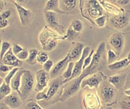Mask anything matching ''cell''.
Instances as JSON below:
<instances>
[{
	"instance_id": "836d02e7",
	"label": "cell",
	"mask_w": 130,
	"mask_h": 109,
	"mask_svg": "<svg viewBox=\"0 0 130 109\" xmlns=\"http://www.w3.org/2000/svg\"><path fill=\"white\" fill-rule=\"evenodd\" d=\"M24 109H43L41 105L33 99H29L24 106Z\"/></svg>"
},
{
	"instance_id": "ac0fdd59",
	"label": "cell",
	"mask_w": 130,
	"mask_h": 109,
	"mask_svg": "<svg viewBox=\"0 0 130 109\" xmlns=\"http://www.w3.org/2000/svg\"><path fill=\"white\" fill-rule=\"evenodd\" d=\"M84 48V44L82 43L77 42L74 43L68 53L70 62H75L79 60L82 56Z\"/></svg>"
},
{
	"instance_id": "d590c367",
	"label": "cell",
	"mask_w": 130,
	"mask_h": 109,
	"mask_svg": "<svg viewBox=\"0 0 130 109\" xmlns=\"http://www.w3.org/2000/svg\"><path fill=\"white\" fill-rule=\"evenodd\" d=\"M120 109H130V96L125 95L120 101Z\"/></svg>"
},
{
	"instance_id": "8fae6325",
	"label": "cell",
	"mask_w": 130,
	"mask_h": 109,
	"mask_svg": "<svg viewBox=\"0 0 130 109\" xmlns=\"http://www.w3.org/2000/svg\"><path fill=\"white\" fill-rule=\"evenodd\" d=\"M44 16L49 27L60 34L64 33L63 27L59 23V18L56 12L51 11H45L44 12Z\"/></svg>"
},
{
	"instance_id": "6da1fadb",
	"label": "cell",
	"mask_w": 130,
	"mask_h": 109,
	"mask_svg": "<svg viewBox=\"0 0 130 109\" xmlns=\"http://www.w3.org/2000/svg\"><path fill=\"white\" fill-rule=\"evenodd\" d=\"M106 43L101 42L94 53L90 64L83 70L82 75L85 77L101 71L106 61Z\"/></svg>"
},
{
	"instance_id": "db71d44e",
	"label": "cell",
	"mask_w": 130,
	"mask_h": 109,
	"mask_svg": "<svg viewBox=\"0 0 130 109\" xmlns=\"http://www.w3.org/2000/svg\"><path fill=\"white\" fill-rule=\"evenodd\" d=\"M116 1H117V0H116Z\"/></svg>"
},
{
	"instance_id": "5bb4252c",
	"label": "cell",
	"mask_w": 130,
	"mask_h": 109,
	"mask_svg": "<svg viewBox=\"0 0 130 109\" xmlns=\"http://www.w3.org/2000/svg\"><path fill=\"white\" fill-rule=\"evenodd\" d=\"M69 62V56L67 54L64 58L59 61L53 66L49 72L51 79L61 76L62 74L67 68Z\"/></svg>"
},
{
	"instance_id": "74e56055",
	"label": "cell",
	"mask_w": 130,
	"mask_h": 109,
	"mask_svg": "<svg viewBox=\"0 0 130 109\" xmlns=\"http://www.w3.org/2000/svg\"><path fill=\"white\" fill-rule=\"evenodd\" d=\"M107 19V16L103 14V15L99 16V17L94 19V21L95 24L100 27H104L106 23Z\"/></svg>"
},
{
	"instance_id": "ffe728a7",
	"label": "cell",
	"mask_w": 130,
	"mask_h": 109,
	"mask_svg": "<svg viewBox=\"0 0 130 109\" xmlns=\"http://www.w3.org/2000/svg\"><path fill=\"white\" fill-rule=\"evenodd\" d=\"M126 75H115L110 76L108 81L117 89L122 88L125 83Z\"/></svg>"
},
{
	"instance_id": "1f68e13d",
	"label": "cell",
	"mask_w": 130,
	"mask_h": 109,
	"mask_svg": "<svg viewBox=\"0 0 130 109\" xmlns=\"http://www.w3.org/2000/svg\"><path fill=\"white\" fill-rule=\"evenodd\" d=\"M118 56L116 52L110 49L107 51V62L108 64L112 63L116 61Z\"/></svg>"
},
{
	"instance_id": "d6a6232c",
	"label": "cell",
	"mask_w": 130,
	"mask_h": 109,
	"mask_svg": "<svg viewBox=\"0 0 130 109\" xmlns=\"http://www.w3.org/2000/svg\"><path fill=\"white\" fill-rule=\"evenodd\" d=\"M49 54H48L47 51L44 50L42 51H39L37 57V62L43 64L49 59Z\"/></svg>"
},
{
	"instance_id": "c3c4849f",
	"label": "cell",
	"mask_w": 130,
	"mask_h": 109,
	"mask_svg": "<svg viewBox=\"0 0 130 109\" xmlns=\"http://www.w3.org/2000/svg\"><path fill=\"white\" fill-rule=\"evenodd\" d=\"M4 7V2L3 0H0V11H2V10Z\"/></svg>"
},
{
	"instance_id": "f6af8a7d",
	"label": "cell",
	"mask_w": 130,
	"mask_h": 109,
	"mask_svg": "<svg viewBox=\"0 0 130 109\" xmlns=\"http://www.w3.org/2000/svg\"><path fill=\"white\" fill-rule=\"evenodd\" d=\"M8 21L7 19L0 18V28L3 29L8 26Z\"/></svg>"
},
{
	"instance_id": "44dd1931",
	"label": "cell",
	"mask_w": 130,
	"mask_h": 109,
	"mask_svg": "<svg viewBox=\"0 0 130 109\" xmlns=\"http://www.w3.org/2000/svg\"><path fill=\"white\" fill-rule=\"evenodd\" d=\"M25 70V69H23L22 68H20V69L17 71L13 78L12 79L10 83V86L12 90L17 92L19 95H20V91L19 89L21 84V78Z\"/></svg>"
},
{
	"instance_id": "9c48e42d",
	"label": "cell",
	"mask_w": 130,
	"mask_h": 109,
	"mask_svg": "<svg viewBox=\"0 0 130 109\" xmlns=\"http://www.w3.org/2000/svg\"><path fill=\"white\" fill-rule=\"evenodd\" d=\"M108 44L119 56L123 51L124 46V39L120 32H116L110 35L108 39Z\"/></svg>"
},
{
	"instance_id": "ba28073f",
	"label": "cell",
	"mask_w": 130,
	"mask_h": 109,
	"mask_svg": "<svg viewBox=\"0 0 130 109\" xmlns=\"http://www.w3.org/2000/svg\"><path fill=\"white\" fill-rule=\"evenodd\" d=\"M85 11L89 17L95 19L104 14V8L98 0H84Z\"/></svg>"
},
{
	"instance_id": "7c38bea8",
	"label": "cell",
	"mask_w": 130,
	"mask_h": 109,
	"mask_svg": "<svg viewBox=\"0 0 130 109\" xmlns=\"http://www.w3.org/2000/svg\"><path fill=\"white\" fill-rule=\"evenodd\" d=\"M90 47L89 46H86L85 47V48L83 49V51L82 53V55L80 59L78 60L77 61L75 62V65H74V67L73 69V72L72 74V76L71 77L67 80H63V84L66 83V82H68L69 81L78 77L80 76L83 71V63H84V61L85 58L89 55V54L90 52Z\"/></svg>"
},
{
	"instance_id": "f5cc1de1",
	"label": "cell",
	"mask_w": 130,
	"mask_h": 109,
	"mask_svg": "<svg viewBox=\"0 0 130 109\" xmlns=\"http://www.w3.org/2000/svg\"><path fill=\"white\" fill-rule=\"evenodd\" d=\"M105 109H113V108H112V107H111L110 106H108V107H106Z\"/></svg>"
},
{
	"instance_id": "7dc6e473",
	"label": "cell",
	"mask_w": 130,
	"mask_h": 109,
	"mask_svg": "<svg viewBox=\"0 0 130 109\" xmlns=\"http://www.w3.org/2000/svg\"><path fill=\"white\" fill-rule=\"evenodd\" d=\"M0 109H11L6 104H5L4 102L1 101L0 102Z\"/></svg>"
},
{
	"instance_id": "7402d4cb",
	"label": "cell",
	"mask_w": 130,
	"mask_h": 109,
	"mask_svg": "<svg viewBox=\"0 0 130 109\" xmlns=\"http://www.w3.org/2000/svg\"><path fill=\"white\" fill-rule=\"evenodd\" d=\"M101 4L107 11L114 14V15H120L125 14L124 10L123 9L119 8L108 2L103 0L101 2Z\"/></svg>"
},
{
	"instance_id": "8d00e7d4",
	"label": "cell",
	"mask_w": 130,
	"mask_h": 109,
	"mask_svg": "<svg viewBox=\"0 0 130 109\" xmlns=\"http://www.w3.org/2000/svg\"><path fill=\"white\" fill-rule=\"evenodd\" d=\"M20 67H14L11 70H10L9 72H8V74L5 76V77L4 78L5 82L8 85H10V83L12 79L13 78L15 74L17 72V71L20 69Z\"/></svg>"
},
{
	"instance_id": "277c9868",
	"label": "cell",
	"mask_w": 130,
	"mask_h": 109,
	"mask_svg": "<svg viewBox=\"0 0 130 109\" xmlns=\"http://www.w3.org/2000/svg\"><path fill=\"white\" fill-rule=\"evenodd\" d=\"M35 75L30 70H25L21 78L19 89L20 96L22 101L29 96L33 89L35 88Z\"/></svg>"
},
{
	"instance_id": "60d3db41",
	"label": "cell",
	"mask_w": 130,
	"mask_h": 109,
	"mask_svg": "<svg viewBox=\"0 0 130 109\" xmlns=\"http://www.w3.org/2000/svg\"><path fill=\"white\" fill-rule=\"evenodd\" d=\"M53 67V62L51 59H48L43 64V69L45 71L50 72Z\"/></svg>"
},
{
	"instance_id": "9a60e30c",
	"label": "cell",
	"mask_w": 130,
	"mask_h": 109,
	"mask_svg": "<svg viewBox=\"0 0 130 109\" xmlns=\"http://www.w3.org/2000/svg\"><path fill=\"white\" fill-rule=\"evenodd\" d=\"M22 101L19 93L14 91L1 100L11 109H18L21 105Z\"/></svg>"
},
{
	"instance_id": "e0dca14e",
	"label": "cell",
	"mask_w": 130,
	"mask_h": 109,
	"mask_svg": "<svg viewBox=\"0 0 130 109\" xmlns=\"http://www.w3.org/2000/svg\"><path fill=\"white\" fill-rule=\"evenodd\" d=\"M109 24L116 29H122L126 27L129 23L128 17L125 14L114 15L109 19Z\"/></svg>"
},
{
	"instance_id": "52a82bcc",
	"label": "cell",
	"mask_w": 130,
	"mask_h": 109,
	"mask_svg": "<svg viewBox=\"0 0 130 109\" xmlns=\"http://www.w3.org/2000/svg\"><path fill=\"white\" fill-rule=\"evenodd\" d=\"M106 79L107 77L102 72L99 71L84 78L82 81L81 87L82 88L88 87L98 90L100 84Z\"/></svg>"
},
{
	"instance_id": "cb8c5ba5",
	"label": "cell",
	"mask_w": 130,
	"mask_h": 109,
	"mask_svg": "<svg viewBox=\"0 0 130 109\" xmlns=\"http://www.w3.org/2000/svg\"><path fill=\"white\" fill-rule=\"evenodd\" d=\"M129 64L127 58L116 61L114 62L108 64V68L112 71H117L126 67Z\"/></svg>"
},
{
	"instance_id": "d4e9b609",
	"label": "cell",
	"mask_w": 130,
	"mask_h": 109,
	"mask_svg": "<svg viewBox=\"0 0 130 109\" xmlns=\"http://www.w3.org/2000/svg\"><path fill=\"white\" fill-rule=\"evenodd\" d=\"M59 1L60 0H48L44 7V12L51 11L56 13H63L60 8Z\"/></svg>"
},
{
	"instance_id": "603a6c76",
	"label": "cell",
	"mask_w": 130,
	"mask_h": 109,
	"mask_svg": "<svg viewBox=\"0 0 130 109\" xmlns=\"http://www.w3.org/2000/svg\"><path fill=\"white\" fill-rule=\"evenodd\" d=\"M78 0H60L59 6L62 12H70L77 6Z\"/></svg>"
},
{
	"instance_id": "5b68a950",
	"label": "cell",
	"mask_w": 130,
	"mask_h": 109,
	"mask_svg": "<svg viewBox=\"0 0 130 109\" xmlns=\"http://www.w3.org/2000/svg\"><path fill=\"white\" fill-rule=\"evenodd\" d=\"M83 96V105L84 109H100L101 99L96 89L85 87Z\"/></svg>"
},
{
	"instance_id": "4316f807",
	"label": "cell",
	"mask_w": 130,
	"mask_h": 109,
	"mask_svg": "<svg viewBox=\"0 0 130 109\" xmlns=\"http://www.w3.org/2000/svg\"><path fill=\"white\" fill-rule=\"evenodd\" d=\"M38 50L35 48H31L29 50V55L25 60L26 63L29 65H34L37 62V57L39 53Z\"/></svg>"
},
{
	"instance_id": "83f0119b",
	"label": "cell",
	"mask_w": 130,
	"mask_h": 109,
	"mask_svg": "<svg viewBox=\"0 0 130 109\" xmlns=\"http://www.w3.org/2000/svg\"><path fill=\"white\" fill-rule=\"evenodd\" d=\"M80 33L75 31L70 25L66 32V40L68 41H74L77 40L80 36Z\"/></svg>"
},
{
	"instance_id": "8992f818",
	"label": "cell",
	"mask_w": 130,
	"mask_h": 109,
	"mask_svg": "<svg viewBox=\"0 0 130 109\" xmlns=\"http://www.w3.org/2000/svg\"><path fill=\"white\" fill-rule=\"evenodd\" d=\"M98 90L101 101L106 104L112 102L117 95V89L106 80L100 84Z\"/></svg>"
},
{
	"instance_id": "ee69618b",
	"label": "cell",
	"mask_w": 130,
	"mask_h": 109,
	"mask_svg": "<svg viewBox=\"0 0 130 109\" xmlns=\"http://www.w3.org/2000/svg\"><path fill=\"white\" fill-rule=\"evenodd\" d=\"M11 15V11L9 9L6 10L1 12L0 18L7 19L8 18L10 17Z\"/></svg>"
},
{
	"instance_id": "484cf974",
	"label": "cell",
	"mask_w": 130,
	"mask_h": 109,
	"mask_svg": "<svg viewBox=\"0 0 130 109\" xmlns=\"http://www.w3.org/2000/svg\"><path fill=\"white\" fill-rule=\"evenodd\" d=\"M12 90L10 85L7 84L5 81L0 84V101L11 93Z\"/></svg>"
},
{
	"instance_id": "3957f363",
	"label": "cell",
	"mask_w": 130,
	"mask_h": 109,
	"mask_svg": "<svg viewBox=\"0 0 130 109\" xmlns=\"http://www.w3.org/2000/svg\"><path fill=\"white\" fill-rule=\"evenodd\" d=\"M84 78L85 77L81 74L80 76L64 83L59 101L64 102L70 97L75 95L81 88V82Z\"/></svg>"
},
{
	"instance_id": "b9f144b4",
	"label": "cell",
	"mask_w": 130,
	"mask_h": 109,
	"mask_svg": "<svg viewBox=\"0 0 130 109\" xmlns=\"http://www.w3.org/2000/svg\"><path fill=\"white\" fill-rule=\"evenodd\" d=\"M11 48L13 53L16 55H17L19 53H20L21 51H22L24 49L20 45L17 43H14L13 45Z\"/></svg>"
},
{
	"instance_id": "7bdbcfd3",
	"label": "cell",
	"mask_w": 130,
	"mask_h": 109,
	"mask_svg": "<svg viewBox=\"0 0 130 109\" xmlns=\"http://www.w3.org/2000/svg\"><path fill=\"white\" fill-rule=\"evenodd\" d=\"M14 67L10 65H8L7 64H5L3 63H1L0 65V71L1 72L6 73L7 72H9Z\"/></svg>"
},
{
	"instance_id": "30bf717a",
	"label": "cell",
	"mask_w": 130,
	"mask_h": 109,
	"mask_svg": "<svg viewBox=\"0 0 130 109\" xmlns=\"http://www.w3.org/2000/svg\"><path fill=\"white\" fill-rule=\"evenodd\" d=\"M51 78L49 72L44 69H40L35 75L36 84L34 90L37 92L44 90L48 86Z\"/></svg>"
},
{
	"instance_id": "f1b7e54d",
	"label": "cell",
	"mask_w": 130,
	"mask_h": 109,
	"mask_svg": "<svg viewBox=\"0 0 130 109\" xmlns=\"http://www.w3.org/2000/svg\"><path fill=\"white\" fill-rule=\"evenodd\" d=\"M75 62L73 61H70L64 70V71L62 74L61 77L63 78V80H67L71 77L73 72V69L74 67Z\"/></svg>"
},
{
	"instance_id": "bcb514c9",
	"label": "cell",
	"mask_w": 130,
	"mask_h": 109,
	"mask_svg": "<svg viewBox=\"0 0 130 109\" xmlns=\"http://www.w3.org/2000/svg\"><path fill=\"white\" fill-rule=\"evenodd\" d=\"M130 2V0H117V3L120 6H126Z\"/></svg>"
},
{
	"instance_id": "816d5d0a",
	"label": "cell",
	"mask_w": 130,
	"mask_h": 109,
	"mask_svg": "<svg viewBox=\"0 0 130 109\" xmlns=\"http://www.w3.org/2000/svg\"><path fill=\"white\" fill-rule=\"evenodd\" d=\"M126 58H127L128 61V62H129V64H130V52H129L128 53V54H127V56Z\"/></svg>"
},
{
	"instance_id": "e575fe53",
	"label": "cell",
	"mask_w": 130,
	"mask_h": 109,
	"mask_svg": "<svg viewBox=\"0 0 130 109\" xmlns=\"http://www.w3.org/2000/svg\"><path fill=\"white\" fill-rule=\"evenodd\" d=\"M58 40V39H53L50 41L45 46L42 47L43 50L47 52L52 51L57 47Z\"/></svg>"
},
{
	"instance_id": "4fadbf2b",
	"label": "cell",
	"mask_w": 130,
	"mask_h": 109,
	"mask_svg": "<svg viewBox=\"0 0 130 109\" xmlns=\"http://www.w3.org/2000/svg\"><path fill=\"white\" fill-rule=\"evenodd\" d=\"M66 35H61L57 34V32H54L52 30L46 27L44 28L39 35V41L42 47L45 46L50 41L53 39H66Z\"/></svg>"
},
{
	"instance_id": "ab89813d",
	"label": "cell",
	"mask_w": 130,
	"mask_h": 109,
	"mask_svg": "<svg viewBox=\"0 0 130 109\" xmlns=\"http://www.w3.org/2000/svg\"><path fill=\"white\" fill-rule=\"evenodd\" d=\"M29 55V51L26 49H23L20 53H19L17 55V57L20 60L23 61L26 60Z\"/></svg>"
},
{
	"instance_id": "f35d334b",
	"label": "cell",
	"mask_w": 130,
	"mask_h": 109,
	"mask_svg": "<svg viewBox=\"0 0 130 109\" xmlns=\"http://www.w3.org/2000/svg\"><path fill=\"white\" fill-rule=\"evenodd\" d=\"M94 53V50H91L90 53L89 55L85 58L84 61V63H83V70L86 67H87L91 63L92 59V56L93 55Z\"/></svg>"
},
{
	"instance_id": "f907efd6",
	"label": "cell",
	"mask_w": 130,
	"mask_h": 109,
	"mask_svg": "<svg viewBox=\"0 0 130 109\" xmlns=\"http://www.w3.org/2000/svg\"><path fill=\"white\" fill-rule=\"evenodd\" d=\"M124 93L125 95H128V96H130V88L126 89L124 90Z\"/></svg>"
},
{
	"instance_id": "681fc988",
	"label": "cell",
	"mask_w": 130,
	"mask_h": 109,
	"mask_svg": "<svg viewBox=\"0 0 130 109\" xmlns=\"http://www.w3.org/2000/svg\"><path fill=\"white\" fill-rule=\"evenodd\" d=\"M15 2H16L18 4H24L26 2V0H14Z\"/></svg>"
},
{
	"instance_id": "4dcf8cb0",
	"label": "cell",
	"mask_w": 130,
	"mask_h": 109,
	"mask_svg": "<svg viewBox=\"0 0 130 109\" xmlns=\"http://www.w3.org/2000/svg\"><path fill=\"white\" fill-rule=\"evenodd\" d=\"M11 48V44L7 41H2L0 51V62L7 52Z\"/></svg>"
},
{
	"instance_id": "11a10c76",
	"label": "cell",
	"mask_w": 130,
	"mask_h": 109,
	"mask_svg": "<svg viewBox=\"0 0 130 109\" xmlns=\"http://www.w3.org/2000/svg\"></svg>"
},
{
	"instance_id": "f546056e",
	"label": "cell",
	"mask_w": 130,
	"mask_h": 109,
	"mask_svg": "<svg viewBox=\"0 0 130 109\" xmlns=\"http://www.w3.org/2000/svg\"><path fill=\"white\" fill-rule=\"evenodd\" d=\"M72 28L76 32L80 33L83 29L84 25L82 22L79 19L73 20L70 24Z\"/></svg>"
},
{
	"instance_id": "d6986e66",
	"label": "cell",
	"mask_w": 130,
	"mask_h": 109,
	"mask_svg": "<svg viewBox=\"0 0 130 109\" xmlns=\"http://www.w3.org/2000/svg\"><path fill=\"white\" fill-rule=\"evenodd\" d=\"M1 63L12 66L14 67H20L23 64V61L19 60L17 57L16 55L13 53L12 48H11L4 55Z\"/></svg>"
},
{
	"instance_id": "7a4b0ae2",
	"label": "cell",
	"mask_w": 130,
	"mask_h": 109,
	"mask_svg": "<svg viewBox=\"0 0 130 109\" xmlns=\"http://www.w3.org/2000/svg\"><path fill=\"white\" fill-rule=\"evenodd\" d=\"M63 80L61 76L50 80L48 86L45 88L47 99L44 102H41V103H53L59 100L63 87Z\"/></svg>"
},
{
	"instance_id": "2e32d148",
	"label": "cell",
	"mask_w": 130,
	"mask_h": 109,
	"mask_svg": "<svg viewBox=\"0 0 130 109\" xmlns=\"http://www.w3.org/2000/svg\"><path fill=\"white\" fill-rule=\"evenodd\" d=\"M15 5L17 12L21 24L23 26H27L29 25L31 22L32 18V13L29 10L25 8L19 4L14 2Z\"/></svg>"
}]
</instances>
